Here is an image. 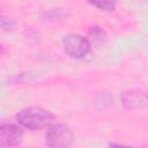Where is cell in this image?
Listing matches in <instances>:
<instances>
[{"instance_id": "cell-3", "label": "cell", "mask_w": 148, "mask_h": 148, "mask_svg": "<svg viewBox=\"0 0 148 148\" xmlns=\"http://www.w3.org/2000/svg\"><path fill=\"white\" fill-rule=\"evenodd\" d=\"M62 45L65 52L74 59L84 58L90 52V43L88 42V39L76 34L65 36Z\"/></svg>"}, {"instance_id": "cell-6", "label": "cell", "mask_w": 148, "mask_h": 148, "mask_svg": "<svg viewBox=\"0 0 148 148\" xmlns=\"http://www.w3.org/2000/svg\"><path fill=\"white\" fill-rule=\"evenodd\" d=\"M87 1L92 6L97 7L98 9L105 12L113 10L116 7V0H87Z\"/></svg>"}, {"instance_id": "cell-4", "label": "cell", "mask_w": 148, "mask_h": 148, "mask_svg": "<svg viewBox=\"0 0 148 148\" xmlns=\"http://www.w3.org/2000/svg\"><path fill=\"white\" fill-rule=\"evenodd\" d=\"M23 131L14 124H2L0 127V146L14 147L22 141Z\"/></svg>"}, {"instance_id": "cell-2", "label": "cell", "mask_w": 148, "mask_h": 148, "mask_svg": "<svg viewBox=\"0 0 148 148\" xmlns=\"http://www.w3.org/2000/svg\"><path fill=\"white\" fill-rule=\"evenodd\" d=\"M74 141V133L73 131L62 124H56L49 126L45 133V143L49 147L61 148L68 147Z\"/></svg>"}, {"instance_id": "cell-5", "label": "cell", "mask_w": 148, "mask_h": 148, "mask_svg": "<svg viewBox=\"0 0 148 148\" xmlns=\"http://www.w3.org/2000/svg\"><path fill=\"white\" fill-rule=\"evenodd\" d=\"M123 104L127 109H134V108H142L148 106V92H134V91H127L123 96Z\"/></svg>"}, {"instance_id": "cell-1", "label": "cell", "mask_w": 148, "mask_h": 148, "mask_svg": "<svg viewBox=\"0 0 148 148\" xmlns=\"http://www.w3.org/2000/svg\"><path fill=\"white\" fill-rule=\"evenodd\" d=\"M54 119V116L39 106H29L22 109L16 114L17 123L29 130H39L43 127H49Z\"/></svg>"}]
</instances>
